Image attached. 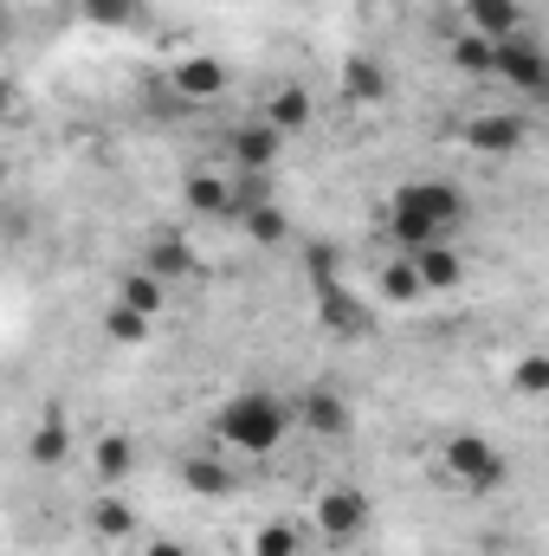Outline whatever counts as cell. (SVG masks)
<instances>
[{"label":"cell","mask_w":549,"mask_h":556,"mask_svg":"<svg viewBox=\"0 0 549 556\" xmlns=\"http://www.w3.org/2000/svg\"><path fill=\"white\" fill-rule=\"evenodd\" d=\"M472 220V194L446 175H413L388 194V214H382V233L401 247V253H420V247H439V240H459Z\"/></svg>","instance_id":"6da1fadb"},{"label":"cell","mask_w":549,"mask_h":556,"mask_svg":"<svg viewBox=\"0 0 549 556\" xmlns=\"http://www.w3.org/2000/svg\"><path fill=\"white\" fill-rule=\"evenodd\" d=\"M214 433H220L227 453H240V459H266V453H278V446L291 440V408L278 402L272 389H240V395L214 415Z\"/></svg>","instance_id":"7a4b0ae2"},{"label":"cell","mask_w":549,"mask_h":556,"mask_svg":"<svg viewBox=\"0 0 549 556\" xmlns=\"http://www.w3.org/2000/svg\"><path fill=\"white\" fill-rule=\"evenodd\" d=\"M439 472H446V485H459V492H498V485L511 479L505 453H498L478 427H452V433L439 440Z\"/></svg>","instance_id":"3957f363"},{"label":"cell","mask_w":549,"mask_h":556,"mask_svg":"<svg viewBox=\"0 0 549 556\" xmlns=\"http://www.w3.org/2000/svg\"><path fill=\"white\" fill-rule=\"evenodd\" d=\"M369 525H375V505H369L362 485H323L317 505H310V531H317L323 544H336V551H343V544H362Z\"/></svg>","instance_id":"277c9868"},{"label":"cell","mask_w":549,"mask_h":556,"mask_svg":"<svg viewBox=\"0 0 549 556\" xmlns=\"http://www.w3.org/2000/svg\"><path fill=\"white\" fill-rule=\"evenodd\" d=\"M491 78L511 85L518 98H549V52L531 33H511V39L491 46Z\"/></svg>","instance_id":"5b68a950"},{"label":"cell","mask_w":549,"mask_h":556,"mask_svg":"<svg viewBox=\"0 0 549 556\" xmlns=\"http://www.w3.org/2000/svg\"><path fill=\"white\" fill-rule=\"evenodd\" d=\"M317 324H323V337H336V343H369V337H375V311H369L349 285H317Z\"/></svg>","instance_id":"8992f818"},{"label":"cell","mask_w":549,"mask_h":556,"mask_svg":"<svg viewBox=\"0 0 549 556\" xmlns=\"http://www.w3.org/2000/svg\"><path fill=\"white\" fill-rule=\"evenodd\" d=\"M291 427H304L310 440H349V427H356V408L343 402V389H304L297 395V408H291Z\"/></svg>","instance_id":"52a82bcc"},{"label":"cell","mask_w":549,"mask_h":556,"mask_svg":"<svg viewBox=\"0 0 549 556\" xmlns=\"http://www.w3.org/2000/svg\"><path fill=\"white\" fill-rule=\"evenodd\" d=\"M459 142L472 155H518L531 142V117H518V111H478V117H465Z\"/></svg>","instance_id":"ba28073f"},{"label":"cell","mask_w":549,"mask_h":556,"mask_svg":"<svg viewBox=\"0 0 549 556\" xmlns=\"http://www.w3.org/2000/svg\"><path fill=\"white\" fill-rule=\"evenodd\" d=\"M227 155H233V168H227V175H272L278 155H284V137H278L266 117H253V124L227 130Z\"/></svg>","instance_id":"9c48e42d"},{"label":"cell","mask_w":549,"mask_h":556,"mask_svg":"<svg viewBox=\"0 0 549 556\" xmlns=\"http://www.w3.org/2000/svg\"><path fill=\"white\" fill-rule=\"evenodd\" d=\"M168 85H175V98H188V104H214V98L227 91V65H220L214 52H181V59L168 65Z\"/></svg>","instance_id":"30bf717a"},{"label":"cell","mask_w":549,"mask_h":556,"mask_svg":"<svg viewBox=\"0 0 549 556\" xmlns=\"http://www.w3.org/2000/svg\"><path fill=\"white\" fill-rule=\"evenodd\" d=\"M142 273L149 278H162V285H181V278H194L201 273V253L188 247V233H155L149 247H142Z\"/></svg>","instance_id":"8fae6325"},{"label":"cell","mask_w":549,"mask_h":556,"mask_svg":"<svg viewBox=\"0 0 549 556\" xmlns=\"http://www.w3.org/2000/svg\"><path fill=\"white\" fill-rule=\"evenodd\" d=\"M181 207L201 214V220H227V214H233V175H220V168H194V175L181 181Z\"/></svg>","instance_id":"7c38bea8"},{"label":"cell","mask_w":549,"mask_h":556,"mask_svg":"<svg viewBox=\"0 0 549 556\" xmlns=\"http://www.w3.org/2000/svg\"><path fill=\"white\" fill-rule=\"evenodd\" d=\"M459 20H465V33L498 46V39L524 33V0H459Z\"/></svg>","instance_id":"4fadbf2b"},{"label":"cell","mask_w":549,"mask_h":556,"mask_svg":"<svg viewBox=\"0 0 549 556\" xmlns=\"http://www.w3.org/2000/svg\"><path fill=\"white\" fill-rule=\"evenodd\" d=\"M91 472H98V485H124V479L137 472V440H130L124 427L91 433Z\"/></svg>","instance_id":"5bb4252c"},{"label":"cell","mask_w":549,"mask_h":556,"mask_svg":"<svg viewBox=\"0 0 549 556\" xmlns=\"http://www.w3.org/2000/svg\"><path fill=\"white\" fill-rule=\"evenodd\" d=\"M26 459H33L39 472H52V466L72 459V420L59 415V408H46V415L33 420V433H26Z\"/></svg>","instance_id":"9a60e30c"},{"label":"cell","mask_w":549,"mask_h":556,"mask_svg":"<svg viewBox=\"0 0 549 556\" xmlns=\"http://www.w3.org/2000/svg\"><path fill=\"white\" fill-rule=\"evenodd\" d=\"M408 266H413V278H420V291H452V285H465V260H459L452 240L408 253Z\"/></svg>","instance_id":"2e32d148"},{"label":"cell","mask_w":549,"mask_h":556,"mask_svg":"<svg viewBox=\"0 0 549 556\" xmlns=\"http://www.w3.org/2000/svg\"><path fill=\"white\" fill-rule=\"evenodd\" d=\"M85 525H91V538H104V544H130V538H142L137 505H124V498H117L111 485H104V498H91Z\"/></svg>","instance_id":"e0dca14e"},{"label":"cell","mask_w":549,"mask_h":556,"mask_svg":"<svg viewBox=\"0 0 549 556\" xmlns=\"http://www.w3.org/2000/svg\"><path fill=\"white\" fill-rule=\"evenodd\" d=\"M266 124H272L278 137H297V130H310V124H317V98H310L304 85H278L272 98H266Z\"/></svg>","instance_id":"ac0fdd59"},{"label":"cell","mask_w":549,"mask_h":556,"mask_svg":"<svg viewBox=\"0 0 549 556\" xmlns=\"http://www.w3.org/2000/svg\"><path fill=\"white\" fill-rule=\"evenodd\" d=\"M181 485H188L194 498H227V492H233V466L214 459V453H188V459H181Z\"/></svg>","instance_id":"d6986e66"},{"label":"cell","mask_w":549,"mask_h":556,"mask_svg":"<svg viewBox=\"0 0 549 556\" xmlns=\"http://www.w3.org/2000/svg\"><path fill=\"white\" fill-rule=\"evenodd\" d=\"M233 220L246 227V240H253V247H284V240H291V214L278 207L272 194H266V201H253V207H240Z\"/></svg>","instance_id":"ffe728a7"},{"label":"cell","mask_w":549,"mask_h":556,"mask_svg":"<svg viewBox=\"0 0 549 556\" xmlns=\"http://www.w3.org/2000/svg\"><path fill=\"white\" fill-rule=\"evenodd\" d=\"M343 98H349V104H382V98H388V72H382L369 52H356V59L343 65Z\"/></svg>","instance_id":"44dd1931"},{"label":"cell","mask_w":549,"mask_h":556,"mask_svg":"<svg viewBox=\"0 0 549 556\" xmlns=\"http://www.w3.org/2000/svg\"><path fill=\"white\" fill-rule=\"evenodd\" d=\"M246 556H304V531L291 518H266L253 538H246Z\"/></svg>","instance_id":"7402d4cb"},{"label":"cell","mask_w":549,"mask_h":556,"mask_svg":"<svg viewBox=\"0 0 549 556\" xmlns=\"http://www.w3.org/2000/svg\"><path fill=\"white\" fill-rule=\"evenodd\" d=\"M149 330H155V317H142V311H130V304H111V311H104V337H111L117 350H142Z\"/></svg>","instance_id":"603a6c76"},{"label":"cell","mask_w":549,"mask_h":556,"mask_svg":"<svg viewBox=\"0 0 549 556\" xmlns=\"http://www.w3.org/2000/svg\"><path fill=\"white\" fill-rule=\"evenodd\" d=\"M117 304H130V311H142V317H162V304H168V285H162V278H149V273L137 266V273L117 285Z\"/></svg>","instance_id":"cb8c5ba5"},{"label":"cell","mask_w":549,"mask_h":556,"mask_svg":"<svg viewBox=\"0 0 549 556\" xmlns=\"http://www.w3.org/2000/svg\"><path fill=\"white\" fill-rule=\"evenodd\" d=\"M142 7H149V0H78V20H91V26L117 33V26H137Z\"/></svg>","instance_id":"d4e9b609"},{"label":"cell","mask_w":549,"mask_h":556,"mask_svg":"<svg viewBox=\"0 0 549 556\" xmlns=\"http://www.w3.org/2000/svg\"><path fill=\"white\" fill-rule=\"evenodd\" d=\"M446 52H452V65H459L465 78H491V39H478V33H459Z\"/></svg>","instance_id":"484cf974"},{"label":"cell","mask_w":549,"mask_h":556,"mask_svg":"<svg viewBox=\"0 0 549 556\" xmlns=\"http://www.w3.org/2000/svg\"><path fill=\"white\" fill-rule=\"evenodd\" d=\"M511 389H518L524 402H537V395H549V356H537V350H531V356H524V363L511 369Z\"/></svg>","instance_id":"4316f807"},{"label":"cell","mask_w":549,"mask_h":556,"mask_svg":"<svg viewBox=\"0 0 549 556\" xmlns=\"http://www.w3.org/2000/svg\"><path fill=\"white\" fill-rule=\"evenodd\" d=\"M382 298H395V304H413V298H426L408 260H388V266H382Z\"/></svg>","instance_id":"83f0119b"},{"label":"cell","mask_w":549,"mask_h":556,"mask_svg":"<svg viewBox=\"0 0 549 556\" xmlns=\"http://www.w3.org/2000/svg\"><path fill=\"white\" fill-rule=\"evenodd\" d=\"M137 556H194L181 538H137Z\"/></svg>","instance_id":"f1b7e54d"},{"label":"cell","mask_w":549,"mask_h":556,"mask_svg":"<svg viewBox=\"0 0 549 556\" xmlns=\"http://www.w3.org/2000/svg\"><path fill=\"white\" fill-rule=\"evenodd\" d=\"M7 111H13V78L0 72V117H7Z\"/></svg>","instance_id":"f546056e"},{"label":"cell","mask_w":549,"mask_h":556,"mask_svg":"<svg viewBox=\"0 0 549 556\" xmlns=\"http://www.w3.org/2000/svg\"><path fill=\"white\" fill-rule=\"evenodd\" d=\"M7 26H13V13H7V0H0V39H7Z\"/></svg>","instance_id":"4dcf8cb0"}]
</instances>
